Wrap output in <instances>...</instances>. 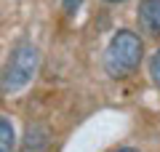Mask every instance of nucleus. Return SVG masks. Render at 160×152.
Here are the masks:
<instances>
[{"mask_svg":"<svg viewBox=\"0 0 160 152\" xmlns=\"http://www.w3.org/2000/svg\"><path fill=\"white\" fill-rule=\"evenodd\" d=\"M144 53V43L131 29H118L104 51V72L115 80H123L139 67Z\"/></svg>","mask_w":160,"mask_h":152,"instance_id":"1","label":"nucleus"},{"mask_svg":"<svg viewBox=\"0 0 160 152\" xmlns=\"http://www.w3.org/2000/svg\"><path fill=\"white\" fill-rule=\"evenodd\" d=\"M35 69H38V48H35L29 40L13 45L11 56H8L6 67H3V78H0V88L6 94H16L22 91L29 80L35 78Z\"/></svg>","mask_w":160,"mask_h":152,"instance_id":"2","label":"nucleus"},{"mask_svg":"<svg viewBox=\"0 0 160 152\" xmlns=\"http://www.w3.org/2000/svg\"><path fill=\"white\" fill-rule=\"evenodd\" d=\"M139 27L149 38H160V0H142L139 3Z\"/></svg>","mask_w":160,"mask_h":152,"instance_id":"3","label":"nucleus"},{"mask_svg":"<svg viewBox=\"0 0 160 152\" xmlns=\"http://www.w3.org/2000/svg\"><path fill=\"white\" fill-rule=\"evenodd\" d=\"M16 147V134H13V125L8 118L0 115V152H13Z\"/></svg>","mask_w":160,"mask_h":152,"instance_id":"4","label":"nucleus"},{"mask_svg":"<svg viewBox=\"0 0 160 152\" xmlns=\"http://www.w3.org/2000/svg\"><path fill=\"white\" fill-rule=\"evenodd\" d=\"M149 75H152V83L160 88V48L155 51V56L149 59Z\"/></svg>","mask_w":160,"mask_h":152,"instance_id":"5","label":"nucleus"},{"mask_svg":"<svg viewBox=\"0 0 160 152\" xmlns=\"http://www.w3.org/2000/svg\"><path fill=\"white\" fill-rule=\"evenodd\" d=\"M115 152H139V149H133V147H120V149H115Z\"/></svg>","mask_w":160,"mask_h":152,"instance_id":"6","label":"nucleus"},{"mask_svg":"<svg viewBox=\"0 0 160 152\" xmlns=\"http://www.w3.org/2000/svg\"><path fill=\"white\" fill-rule=\"evenodd\" d=\"M107 3H123V0H107Z\"/></svg>","mask_w":160,"mask_h":152,"instance_id":"7","label":"nucleus"}]
</instances>
